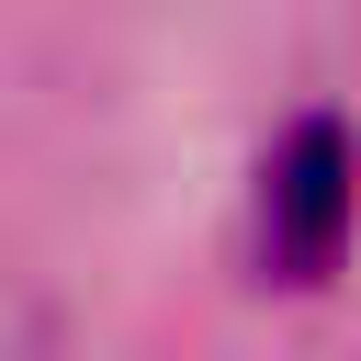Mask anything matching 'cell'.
I'll return each mask as SVG.
<instances>
[{
  "label": "cell",
  "mask_w": 361,
  "mask_h": 361,
  "mask_svg": "<svg viewBox=\"0 0 361 361\" xmlns=\"http://www.w3.org/2000/svg\"><path fill=\"white\" fill-rule=\"evenodd\" d=\"M350 214H361V158L327 113H305L259 169V259L282 282H327L350 248Z\"/></svg>",
  "instance_id": "cell-1"
}]
</instances>
